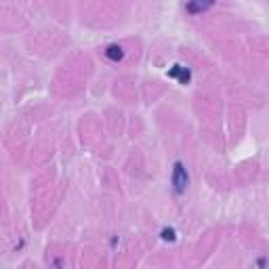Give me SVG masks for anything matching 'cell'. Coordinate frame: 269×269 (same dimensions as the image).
<instances>
[{
    "mask_svg": "<svg viewBox=\"0 0 269 269\" xmlns=\"http://www.w3.org/2000/svg\"><path fill=\"white\" fill-rule=\"evenodd\" d=\"M105 57L110 61H122L124 59V49L120 44H110V47L105 49Z\"/></svg>",
    "mask_w": 269,
    "mask_h": 269,
    "instance_id": "4",
    "label": "cell"
},
{
    "mask_svg": "<svg viewBox=\"0 0 269 269\" xmlns=\"http://www.w3.org/2000/svg\"><path fill=\"white\" fill-rule=\"evenodd\" d=\"M168 78H177L181 84H190V80H192V71L187 69V67H183V66H173L168 69Z\"/></svg>",
    "mask_w": 269,
    "mask_h": 269,
    "instance_id": "3",
    "label": "cell"
},
{
    "mask_svg": "<svg viewBox=\"0 0 269 269\" xmlns=\"http://www.w3.org/2000/svg\"><path fill=\"white\" fill-rule=\"evenodd\" d=\"M170 183H173V190H175L177 196H181L187 190V185H190V175H187V168H185L183 162H175Z\"/></svg>",
    "mask_w": 269,
    "mask_h": 269,
    "instance_id": "1",
    "label": "cell"
},
{
    "mask_svg": "<svg viewBox=\"0 0 269 269\" xmlns=\"http://www.w3.org/2000/svg\"><path fill=\"white\" fill-rule=\"evenodd\" d=\"M160 238H162L164 242H175V240H177V234H175L173 227H164L162 231H160Z\"/></svg>",
    "mask_w": 269,
    "mask_h": 269,
    "instance_id": "5",
    "label": "cell"
},
{
    "mask_svg": "<svg viewBox=\"0 0 269 269\" xmlns=\"http://www.w3.org/2000/svg\"><path fill=\"white\" fill-rule=\"evenodd\" d=\"M214 4H217V0H190V2H187V13L202 15L206 11H210Z\"/></svg>",
    "mask_w": 269,
    "mask_h": 269,
    "instance_id": "2",
    "label": "cell"
}]
</instances>
